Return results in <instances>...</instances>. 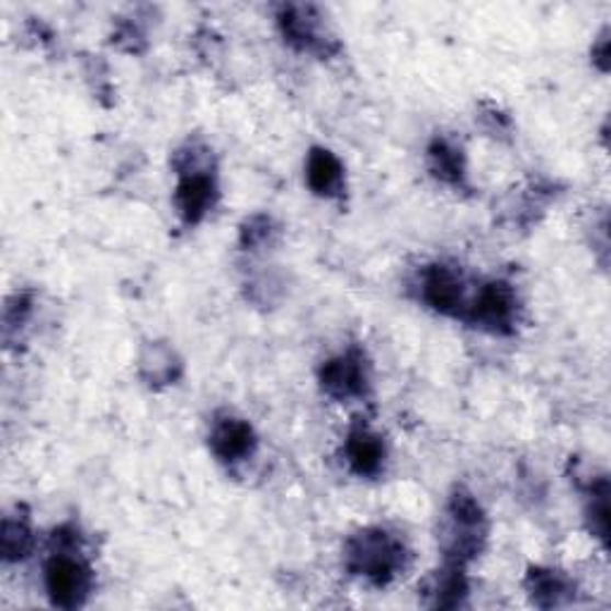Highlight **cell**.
Here are the masks:
<instances>
[{
	"mask_svg": "<svg viewBox=\"0 0 611 611\" xmlns=\"http://www.w3.org/2000/svg\"><path fill=\"white\" fill-rule=\"evenodd\" d=\"M347 461L359 475H377L385 461V446L377 434L359 428L347 440Z\"/></svg>",
	"mask_w": 611,
	"mask_h": 611,
	"instance_id": "cell-9",
	"label": "cell"
},
{
	"mask_svg": "<svg viewBox=\"0 0 611 611\" xmlns=\"http://www.w3.org/2000/svg\"><path fill=\"white\" fill-rule=\"evenodd\" d=\"M430 170L438 174L442 182L459 184L464 180V158L461 151L446 142H434L430 146Z\"/></svg>",
	"mask_w": 611,
	"mask_h": 611,
	"instance_id": "cell-12",
	"label": "cell"
},
{
	"mask_svg": "<svg viewBox=\"0 0 611 611\" xmlns=\"http://www.w3.org/2000/svg\"><path fill=\"white\" fill-rule=\"evenodd\" d=\"M468 314L485 330L509 332L516 318V296L509 284L493 282L475 296L473 306H468Z\"/></svg>",
	"mask_w": 611,
	"mask_h": 611,
	"instance_id": "cell-3",
	"label": "cell"
},
{
	"mask_svg": "<svg viewBox=\"0 0 611 611\" xmlns=\"http://www.w3.org/2000/svg\"><path fill=\"white\" fill-rule=\"evenodd\" d=\"M423 298L440 314L459 316L466 308V292L464 282L454 270L444 265L430 268L423 278Z\"/></svg>",
	"mask_w": 611,
	"mask_h": 611,
	"instance_id": "cell-5",
	"label": "cell"
},
{
	"mask_svg": "<svg viewBox=\"0 0 611 611\" xmlns=\"http://www.w3.org/2000/svg\"><path fill=\"white\" fill-rule=\"evenodd\" d=\"M46 590L50 602L63 609H75L87 600L91 590L89 568L70 554H56L46 566Z\"/></svg>",
	"mask_w": 611,
	"mask_h": 611,
	"instance_id": "cell-2",
	"label": "cell"
},
{
	"mask_svg": "<svg viewBox=\"0 0 611 611\" xmlns=\"http://www.w3.org/2000/svg\"><path fill=\"white\" fill-rule=\"evenodd\" d=\"M280 24L294 46L304 50H325L328 38H323L320 20L314 15V8H284Z\"/></svg>",
	"mask_w": 611,
	"mask_h": 611,
	"instance_id": "cell-8",
	"label": "cell"
},
{
	"mask_svg": "<svg viewBox=\"0 0 611 611\" xmlns=\"http://www.w3.org/2000/svg\"><path fill=\"white\" fill-rule=\"evenodd\" d=\"M0 545H3L5 562H20L32 550V533L26 523L5 519L3 533H0Z\"/></svg>",
	"mask_w": 611,
	"mask_h": 611,
	"instance_id": "cell-14",
	"label": "cell"
},
{
	"mask_svg": "<svg viewBox=\"0 0 611 611\" xmlns=\"http://www.w3.org/2000/svg\"><path fill=\"white\" fill-rule=\"evenodd\" d=\"M528 592H531L533 602L538 607H559L568 597H572V582H568L562 574L556 572H542L535 568L528 576Z\"/></svg>",
	"mask_w": 611,
	"mask_h": 611,
	"instance_id": "cell-11",
	"label": "cell"
},
{
	"mask_svg": "<svg viewBox=\"0 0 611 611\" xmlns=\"http://www.w3.org/2000/svg\"><path fill=\"white\" fill-rule=\"evenodd\" d=\"M211 446L223 461H241L253 452L256 434L244 420L227 418L215 426L211 434Z\"/></svg>",
	"mask_w": 611,
	"mask_h": 611,
	"instance_id": "cell-7",
	"label": "cell"
},
{
	"mask_svg": "<svg viewBox=\"0 0 611 611\" xmlns=\"http://www.w3.org/2000/svg\"><path fill=\"white\" fill-rule=\"evenodd\" d=\"M320 383L323 389L337 399L361 397L365 383H369L363 359L359 354H344L328 361L320 371Z\"/></svg>",
	"mask_w": 611,
	"mask_h": 611,
	"instance_id": "cell-4",
	"label": "cell"
},
{
	"mask_svg": "<svg viewBox=\"0 0 611 611\" xmlns=\"http://www.w3.org/2000/svg\"><path fill=\"white\" fill-rule=\"evenodd\" d=\"M432 595H434V602H432L434 607L454 609L461 604V600H464V595H466V580H464V574H461L459 564H454L450 572L440 574L438 582H434V588H432Z\"/></svg>",
	"mask_w": 611,
	"mask_h": 611,
	"instance_id": "cell-13",
	"label": "cell"
},
{
	"mask_svg": "<svg viewBox=\"0 0 611 611\" xmlns=\"http://www.w3.org/2000/svg\"><path fill=\"white\" fill-rule=\"evenodd\" d=\"M174 201H178V208H180V213H182L186 223L203 220L206 213L211 211L213 201H215L213 178L203 170L182 172V180L178 184V194H174Z\"/></svg>",
	"mask_w": 611,
	"mask_h": 611,
	"instance_id": "cell-6",
	"label": "cell"
},
{
	"mask_svg": "<svg viewBox=\"0 0 611 611\" xmlns=\"http://www.w3.org/2000/svg\"><path fill=\"white\" fill-rule=\"evenodd\" d=\"M404 545L385 531H363L349 540L347 564L354 574L385 586L404 568Z\"/></svg>",
	"mask_w": 611,
	"mask_h": 611,
	"instance_id": "cell-1",
	"label": "cell"
},
{
	"mask_svg": "<svg viewBox=\"0 0 611 611\" xmlns=\"http://www.w3.org/2000/svg\"><path fill=\"white\" fill-rule=\"evenodd\" d=\"M306 180L316 194L335 196L344 184V170L330 151H325V148H314L308 156Z\"/></svg>",
	"mask_w": 611,
	"mask_h": 611,
	"instance_id": "cell-10",
	"label": "cell"
}]
</instances>
